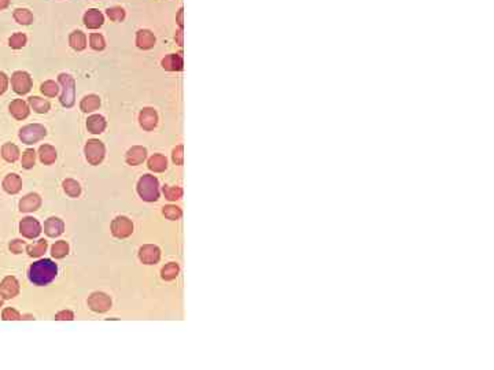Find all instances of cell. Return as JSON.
<instances>
[{
  "label": "cell",
  "instance_id": "obj_4",
  "mask_svg": "<svg viewBox=\"0 0 494 370\" xmlns=\"http://www.w3.org/2000/svg\"><path fill=\"white\" fill-rule=\"evenodd\" d=\"M47 135L46 128L40 123H31L26 125L19 130V139L25 144H35L44 139Z\"/></svg>",
  "mask_w": 494,
  "mask_h": 370
},
{
  "label": "cell",
  "instance_id": "obj_38",
  "mask_svg": "<svg viewBox=\"0 0 494 370\" xmlns=\"http://www.w3.org/2000/svg\"><path fill=\"white\" fill-rule=\"evenodd\" d=\"M35 160H36V152L33 148H28L22 155V167L32 169L35 166Z\"/></svg>",
  "mask_w": 494,
  "mask_h": 370
},
{
  "label": "cell",
  "instance_id": "obj_30",
  "mask_svg": "<svg viewBox=\"0 0 494 370\" xmlns=\"http://www.w3.org/2000/svg\"><path fill=\"white\" fill-rule=\"evenodd\" d=\"M63 189L65 192L68 194L70 197H78L80 194H81V187L80 184L76 181V180H72V178H66L63 181Z\"/></svg>",
  "mask_w": 494,
  "mask_h": 370
},
{
  "label": "cell",
  "instance_id": "obj_2",
  "mask_svg": "<svg viewBox=\"0 0 494 370\" xmlns=\"http://www.w3.org/2000/svg\"><path fill=\"white\" fill-rule=\"evenodd\" d=\"M137 194L145 202H157L160 199V182L151 174H145L137 182Z\"/></svg>",
  "mask_w": 494,
  "mask_h": 370
},
{
  "label": "cell",
  "instance_id": "obj_17",
  "mask_svg": "<svg viewBox=\"0 0 494 370\" xmlns=\"http://www.w3.org/2000/svg\"><path fill=\"white\" fill-rule=\"evenodd\" d=\"M136 44L140 50H150L155 46V36L148 29H140L136 33Z\"/></svg>",
  "mask_w": 494,
  "mask_h": 370
},
{
  "label": "cell",
  "instance_id": "obj_19",
  "mask_svg": "<svg viewBox=\"0 0 494 370\" xmlns=\"http://www.w3.org/2000/svg\"><path fill=\"white\" fill-rule=\"evenodd\" d=\"M10 113L17 120H25L29 115V107L22 99H16L10 103Z\"/></svg>",
  "mask_w": 494,
  "mask_h": 370
},
{
  "label": "cell",
  "instance_id": "obj_45",
  "mask_svg": "<svg viewBox=\"0 0 494 370\" xmlns=\"http://www.w3.org/2000/svg\"><path fill=\"white\" fill-rule=\"evenodd\" d=\"M176 40H177L179 46H183V32L182 31L177 32V35H176Z\"/></svg>",
  "mask_w": 494,
  "mask_h": 370
},
{
  "label": "cell",
  "instance_id": "obj_3",
  "mask_svg": "<svg viewBox=\"0 0 494 370\" xmlns=\"http://www.w3.org/2000/svg\"><path fill=\"white\" fill-rule=\"evenodd\" d=\"M58 80H59V84H61L62 87V106L72 107L74 105V99H76V83H74V78L70 76V74L62 73L58 77Z\"/></svg>",
  "mask_w": 494,
  "mask_h": 370
},
{
  "label": "cell",
  "instance_id": "obj_37",
  "mask_svg": "<svg viewBox=\"0 0 494 370\" xmlns=\"http://www.w3.org/2000/svg\"><path fill=\"white\" fill-rule=\"evenodd\" d=\"M90 44H91L93 50L102 51L106 47V41H105V37L100 33H92L91 36H90Z\"/></svg>",
  "mask_w": 494,
  "mask_h": 370
},
{
  "label": "cell",
  "instance_id": "obj_36",
  "mask_svg": "<svg viewBox=\"0 0 494 370\" xmlns=\"http://www.w3.org/2000/svg\"><path fill=\"white\" fill-rule=\"evenodd\" d=\"M8 44H10L11 48H14V50L22 48V47L26 44V36H25V33H21V32L14 33V35L10 37V40H8Z\"/></svg>",
  "mask_w": 494,
  "mask_h": 370
},
{
  "label": "cell",
  "instance_id": "obj_40",
  "mask_svg": "<svg viewBox=\"0 0 494 370\" xmlns=\"http://www.w3.org/2000/svg\"><path fill=\"white\" fill-rule=\"evenodd\" d=\"M1 318H3L4 321H18V319H22L21 314H19L16 309H11V307H7V309L3 310Z\"/></svg>",
  "mask_w": 494,
  "mask_h": 370
},
{
  "label": "cell",
  "instance_id": "obj_11",
  "mask_svg": "<svg viewBox=\"0 0 494 370\" xmlns=\"http://www.w3.org/2000/svg\"><path fill=\"white\" fill-rule=\"evenodd\" d=\"M19 294V284L17 281L16 277L13 276H7L6 279L1 281L0 285V296L3 299H13L17 295Z\"/></svg>",
  "mask_w": 494,
  "mask_h": 370
},
{
  "label": "cell",
  "instance_id": "obj_13",
  "mask_svg": "<svg viewBox=\"0 0 494 370\" xmlns=\"http://www.w3.org/2000/svg\"><path fill=\"white\" fill-rule=\"evenodd\" d=\"M103 22H105V17L96 8H91L84 14V23L90 29H98L103 25Z\"/></svg>",
  "mask_w": 494,
  "mask_h": 370
},
{
  "label": "cell",
  "instance_id": "obj_34",
  "mask_svg": "<svg viewBox=\"0 0 494 370\" xmlns=\"http://www.w3.org/2000/svg\"><path fill=\"white\" fill-rule=\"evenodd\" d=\"M40 91H41V93H44L46 96L54 98V96H56V95H58V92H59V87H58V84L55 83V81L48 80V81H46V83L41 84V87H40Z\"/></svg>",
  "mask_w": 494,
  "mask_h": 370
},
{
  "label": "cell",
  "instance_id": "obj_29",
  "mask_svg": "<svg viewBox=\"0 0 494 370\" xmlns=\"http://www.w3.org/2000/svg\"><path fill=\"white\" fill-rule=\"evenodd\" d=\"M14 19L21 25H31L33 22V14L28 8H17L14 11Z\"/></svg>",
  "mask_w": 494,
  "mask_h": 370
},
{
  "label": "cell",
  "instance_id": "obj_23",
  "mask_svg": "<svg viewBox=\"0 0 494 370\" xmlns=\"http://www.w3.org/2000/svg\"><path fill=\"white\" fill-rule=\"evenodd\" d=\"M38 157L44 165H51L56 160V150L50 144H44L38 148Z\"/></svg>",
  "mask_w": 494,
  "mask_h": 370
},
{
  "label": "cell",
  "instance_id": "obj_6",
  "mask_svg": "<svg viewBox=\"0 0 494 370\" xmlns=\"http://www.w3.org/2000/svg\"><path fill=\"white\" fill-rule=\"evenodd\" d=\"M111 233L117 239H127L133 233V224L128 217L120 215L111 222Z\"/></svg>",
  "mask_w": 494,
  "mask_h": 370
},
{
  "label": "cell",
  "instance_id": "obj_21",
  "mask_svg": "<svg viewBox=\"0 0 494 370\" xmlns=\"http://www.w3.org/2000/svg\"><path fill=\"white\" fill-rule=\"evenodd\" d=\"M162 68L167 71H180L183 70L182 53H170L162 59Z\"/></svg>",
  "mask_w": 494,
  "mask_h": 370
},
{
  "label": "cell",
  "instance_id": "obj_1",
  "mask_svg": "<svg viewBox=\"0 0 494 370\" xmlns=\"http://www.w3.org/2000/svg\"><path fill=\"white\" fill-rule=\"evenodd\" d=\"M28 274L35 285L43 287L55 280L58 274V266L51 259H40L29 267Z\"/></svg>",
  "mask_w": 494,
  "mask_h": 370
},
{
  "label": "cell",
  "instance_id": "obj_44",
  "mask_svg": "<svg viewBox=\"0 0 494 370\" xmlns=\"http://www.w3.org/2000/svg\"><path fill=\"white\" fill-rule=\"evenodd\" d=\"M7 87H8V78H7V76H6L4 73H1V71H0V95L6 92V89H7Z\"/></svg>",
  "mask_w": 494,
  "mask_h": 370
},
{
  "label": "cell",
  "instance_id": "obj_25",
  "mask_svg": "<svg viewBox=\"0 0 494 370\" xmlns=\"http://www.w3.org/2000/svg\"><path fill=\"white\" fill-rule=\"evenodd\" d=\"M99 106H100V99H99L98 95H88L80 103V107H81L84 113H92V111L98 110Z\"/></svg>",
  "mask_w": 494,
  "mask_h": 370
},
{
  "label": "cell",
  "instance_id": "obj_14",
  "mask_svg": "<svg viewBox=\"0 0 494 370\" xmlns=\"http://www.w3.org/2000/svg\"><path fill=\"white\" fill-rule=\"evenodd\" d=\"M147 157V150L142 145H135L128 150L127 152V163L130 166H137L140 163H143V160Z\"/></svg>",
  "mask_w": 494,
  "mask_h": 370
},
{
  "label": "cell",
  "instance_id": "obj_42",
  "mask_svg": "<svg viewBox=\"0 0 494 370\" xmlns=\"http://www.w3.org/2000/svg\"><path fill=\"white\" fill-rule=\"evenodd\" d=\"M55 319L56 321H72V319H74V314L70 310H62V311L55 314Z\"/></svg>",
  "mask_w": 494,
  "mask_h": 370
},
{
  "label": "cell",
  "instance_id": "obj_46",
  "mask_svg": "<svg viewBox=\"0 0 494 370\" xmlns=\"http://www.w3.org/2000/svg\"><path fill=\"white\" fill-rule=\"evenodd\" d=\"M8 4H10V0H0V10L8 7Z\"/></svg>",
  "mask_w": 494,
  "mask_h": 370
},
{
  "label": "cell",
  "instance_id": "obj_22",
  "mask_svg": "<svg viewBox=\"0 0 494 370\" xmlns=\"http://www.w3.org/2000/svg\"><path fill=\"white\" fill-rule=\"evenodd\" d=\"M147 166H148V169H150L151 172H155V173H162V172H165V170H166L167 159L165 158L164 155H161V154H155V155H152L151 158L148 159V163H147Z\"/></svg>",
  "mask_w": 494,
  "mask_h": 370
},
{
  "label": "cell",
  "instance_id": "obj_43",
  "mask_svg": "<svg viewBox=\"0 0 494 370\" xmlns=\"http://www.w3.org/2000/svg\"><path fill=\"white\" fill-rule=\"evenodd\" d=\"M23 248H25V243L22 240H13V242L10 243V249L14 254H21Z\"/></svg>",
  "mask_w": 494,
  "mask_h": 370
},
{
  "label": "cell",
  "instance_id": "obj_15",
  "mask_svg": "<svg viewBox=\"0 0 494 370\" xmlns=\"http://www.w3.org/2000/svg\"><path fill=\"white\" fill-rule=\"evenodd\" d=\"M65 230V224L63 221L56 217H51L46 221L44 224V232L48 237H58L61 236Z\"/></svg>",
  "mask_w": 494,
  "mask_h": 370
},
{
  "label": "cell",
  "instance_id": "obj_8",
  "mask_svg": "<svg viewBox=\"0 0 494 370\" xmlns=\"http://www.w3.org/2000/svg\"><path fill=\"white\" fill-rule=\"evenodd\" d=\"M13 89L19 95H25L32 89V78L26 71H16L11 77Z\"/></svg>",
  "mask_w": 494,
  "mask_h": 370
},
{
  "label": "cell",
  "instance_id": "obj_32",
  "mask_svg": "<svg viewBox=\"0 0 494 370\" xmlns=\"http://www.w3.org/2000/svg\"><path fill=\"white\" fill-rule=\"evenodd\" d=\"M51 254H53V257L56 258V259L65 258L69 254V244L65 242V240L56 242L53 247H51Z\"/></svg>",
  "mask_w": 494,
  "mask_h": 370
},
{
  "label": "cell",
  "instance_id": "obj_47",
  "mask_svg": "<svg viewBox=\"0 0 494 370\" xmlns=\"http://www.w3.org/2000/svg\"><path fill=\"white\" fill-rule=\"evenodd\" d=\"M177 21H179V25L180 28H183V8L179 11V17H177Z\"/></svg>",
  "mask_w": 494,
  "mask_h": 370
},
{
  "label": "cell",
  "instance_id": "obj_39",
  "mask_svg": "<svg viewBox=\"0 0 494 370\" xmlns=\"http://www.w3.org/2000/svg\"><path fill=\"white\" fill-rule=\"evenodd\" d=\"M107 17L111 19V21H114V22H121V21H124V18H125V10L121 7H111V8H107Z\"/></svg>",
  "mask_w": 494,
  "mask_h": 370
},
{
  "label": "cell",
  "instance_id": "obj_18",
  "mask_svg": "<svg viewBox=\"0 0 494 370\" xmlns=\"http://www.w3.org/2000/svg\"><path fill=\"white\" fill-rule=\"evenodd\" d=\"M22 188V180L18 174H8L7 177L3 180V189L10 194V195H16Z\"/></svg>",
  "mask_w": 494,
  "mask_h": 370
},
{
  "label": "cell",
  "instance_id": "obj_31",
  "mask_svg": "<svg viewBox=\"0 0 494 370\" xmlns=\"http://www.w3.org/2000/svg\"><path fill=\"white\" fill-rule=\"evenodd\" d=\"M179 272H180V267L177 264H167L162 270H161V277L165 280V281H172L175 280L177 276H179Z\"/></svg>",
  "mask_w": 494,
  "mask_h": 370
},
{
  "label": "cell",
  "instance_id": "obj_35",
  "mask_svg": "<svg viewBox=\"0 0 494 370\" xmlns=\"http://www.w3.org/2000/svg\"><path fill=\"white\" fill-rule=\"evenodd\" d=\"M162 212H164V215H165L167 219H170V221L180 219L183 215L182 209H180V207H177V206H173V204L165 206V207H164V210H162Z\"/></svg>",
  "mask_w": 494,
  "mask_h": 370
},
{
  "label": "cell",
  "instance_id": "obj_26",
  "mask_svg": "<svg viewBox=\"0 0 494 370\" xmlns=\"http://www.w3.org/2000/svg\"><path fill=\"white\" fill-rule=\"evenodd\" d=\"M1 157L6 159L7 162L13 163V162H16L17 159L19 158V150H18V147H17L16 144L6 143L1 147Z\"/></svg>",
  "mask_w": 494,
  "mask_h": 370
},
{
  "label": "cell",
  "instance_id": "obj_33",
  "mask_svg": "<svg viewBox=\"0 0 494 370\" xmlns=\"http://www.w3.org/2000/svg\"><path fill=\"white\" fill-rule=\"evenodd\" d=\"M162 192H164V195H165V197H166L167 200H170V202L179 200V199H182L183 196V189L180 188V187H169V185H165V187L162 188Z\"/></svg>",
  "mask_w": 494,
  "mask_h": 370
},
{
  "label": "cell",
  "instance_id": "obj_16",
  "mask_svg": "<svg viewBox=\"0 0 494 370\" xmlns=\"http://www.w3.org/2000/svg\"><path fill=\"white\" fill-rule=\"evenodd\" d=\"M41 206V197L37 194H28L26 196L21 199L19 202V210L22 212L36 211Z\"/></svg>",
  "mask_w": 494,
  "mask_h": 370
},
{
  "label": "cell",
  "instance_id": "obj_7",
  "mask_svg": "<svg viewBox=\"0 0 494 370\" xmlns=\"http://www.w3.org/2000/svg\"><path fill=\"white\" fill-rule=\"evenodd\" d=\"M88 307L95 313H106L111 307V299L105 292H93L88 298Z\"/></svg>",
  "mask_w": 494,
  "mask_h": 370
},
{
  "label": "cell",
  "instance_id": "obj_41",
  "mask_svg": "<svg viewBox=\"0 0 494 370\" xmlns=\"http://www.w3.org/2000/svg\"><path fill=\"white\" fill-rule=\"evenodd\" d=\"M172 159L175 162L176 165H183L184 162V147L183 145H177L175 150H173V154H172Z\"/></svg>",
  "mask_w": 494,
  "mask_h": 370
},
{
  "label": "cell",
  "instance_id": "obj_10",
  "mask_svg": "<svg viewBox=\"0 0 494 370\" xmlns=\"http://www.w3.org/2000/svg\"><path fill=\"white\" fill-rule=\"evenodd\" d=\"M139 258L146 264H158L161 259V249L154 244H146L139 249Z\"/></svg>",
  "mask_w": 494,
  "mask_h": 370
},
{
  "label": "cell",
  "instance_id": "obj_5",
  "mask_svg": "<svg viewBox=\"0 0 494 370\" xmlns=\"http://www.w3.org/2000/svg\"><path fill=\"white\" fill-rule=\"evenodd\" d=\"M84 154H85L87 160H88L91 165H99V163L103 160L105 154H106L105 144L102 143V141H99V140H96V139H92V140H90L88 143L85 144Z\"/></svg>",
  "mask_w": 494,
  "mask_h": 370
},
{
  "label": "cell",
  "instance_id": "obj_9",
  "mask_svg": "<svg viewBox=\"0 0 494 370\" xmlns=\"http://www.w3.org/2000/svg\"><path fill=\"white\" fill-rule=\"evenodd\" d=\"M19 232L26 239H35L41 233V225L37 219L26 217L19 222Z\"/></svg>",
  "mask_w": 494,
  "mask_h": 370
},
{
  "label": "cell",
  "instance_id": "obj_27",
  "mask_svg": "<svg viewBox=\"0 0 494 370\" xmlns=\"http://www.w3.org/2000/svg\"><path fill=\"white\" fill-rule=\"evenodd\" d=\"M29 105H31L32 108L38 114H46L48 113V110H50V103H48V100L38 98V96H31V98H29Z\"/></svg>",
  "mask_w": 494,
  "mask_h": 370
},
{
  "label": "cell",
  "instance_id": "obj_48",
  "mask_svg": "<svg viewBox=\"0 0 494 370\" xmlns=\"http://www.w3.org/2000/svg\"><path fill=\"white\" fill-rule=\"evenodd\" d=\"M1 304H3V300H1V299H0V307H1Z\"/></svg>",
  "mask_w": 494,
  "mask_h": 370
},
{
  "label": "cell",
  "instance_id": "obj_24",
  "mask_svg": "<svg viewBox=\"0 0 494 370\" xmlns=\"http://www.w3.org/2000/svg\"><path fill=\"white\" fill-rule=\"evenodd\" d=\"M69 43H70V47L76 51H83L84 48L87 47V37L84 35L83 32L80 31H74L70 33V37H69Z\"/></svg>",
  "mask_w": 494,
  "mask_h": 370
},
{
  "label": "cell",
  "instance_id": "obj_20",
  "mask_svg": "<svg viewBox=\"0 0 494 370\" xmlns=\"http://www.w3.org/2000/svg\"><path fill=\"white\" fill-rule=\"evenodd\" d=\"M87 129H88V132H91L93 135L103 133L105 129H106V120H105V117H102L99 114L91 115L87 120Z\"/></svg>",
  "mask_w": 494,
  "mask_h": 370
},
{
  "label": "cell",
  "instance_id": "obj_12",
  "mask_svg": "<svg viewBox=\"0 0 494 370\" xmlns=\"http://www.w3.org/2000/svg\"><path fill=\"white\" fill-rule=\"evenodd\" d=\"M139 122L145 130H152L158 123V114L152 107H146L139 114Z\"/></svg>",
  "mask_w": 494,
  "mask_h": 370
},
{
  "label": "cell",
  "instance_id": "obj_28",
  "mask_svg": "<svg viewBox=\"0 0 494 370\" xmlns=\"http://www.w3.org/2000/svg\"><path fill=\"white\" fill-rule=\"evenodd\" d=\"M47 246H48V244H47V240L41 239V240H38V242L33 243L31 246H28V247H26V251H28L29 257L38 258L46 252Z\"/></svg>",
  "mask_w": 494,
  "mask_h": 370
}]
</instances>
